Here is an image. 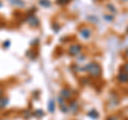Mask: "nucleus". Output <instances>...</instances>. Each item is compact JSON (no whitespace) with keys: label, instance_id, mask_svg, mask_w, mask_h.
<instances>
[{"label":"nucleus","instance_id":"nucleus-1","mask_svg":"<svg viewBox=\"0 0 128 120\" xmlns=\"http://www.w3.org/2000/svg\"><path fill=\"white\" fill-rule=\"evenodd\" d=\"M88 71L90 72V74L94 75V77H97V75L100 74V67H99L97 64L95 63H91L88 65Z\"/></svg>","mask_w":128,"mask_h":120},{"label":"nucleus","instance_id":"nucleus-2","mask_svg":"<svg viewBox=\"0 0 128 120\" xmlns=\"http://www.w3.org/2000/svg\"><path fill=\"white\" fill-rule=\"evenodd\" d=\"M80 52H81V47H80L79 45H73L70 49V53L73 54V55H77Z\"/></svg>","mask_w":128,"mask_h":120},{"label":"nucleus","instance_id":"nucleus-3","mask_svg":"<svg viewBox=\"0 0 128 120\" xmlns=\"http://www.w3.org/2000/svg\"><path fill=\"white\" fill-rule=\"evenodd\" d=\"M80 34H81V36L83 38H89L91 36L92 32H91V30L89 29V28H82V29L80 30Z\"/></svg>","mask_w":128,"mask_h":120},{"label":"nucleus","instance_id":"nucleus-4","mask_svg":"<svg viewBox=\"0 0 128 120\" xmlns=\"http://www.w3.org/2000/svg\"><path fill=\"white\" fill-rule=\"evenodd\" d=\"M61 94H62V97H63L64 99H70V98L72 97V91H70V89H68V88L62 89Z\"/></svg>","mask_w":128,"mask_h":120},{"label":"nucleus","instance_id":"nucleus-5","mask_svg":"<svg viewBox=\"0 0 128 120\" xmlns=\"http://www.w3.org/2000/svg\"><path fill=\"white\" fill-rule=\"evenodd\" d=\"M8 103V99L4 98V97H1L0 98V109H2V107H4Z\"/></svg>","mask_w":128,"mask_h":120},{"label":"nucleus","instance_id":"nucleus-6","mask_svg":"<svg viewBox=\"0 0 128 120\" xmlns=\"http://www.w3.org/2000/svg\"><path fill=\"white\" fill-rule=\"evenodd\" d=\"M118 80H120L121 82H127V81H128V75L125 74V73L120 74V75H118Z\"/></svg>","mask_w":128,"mask_h":120},{"label":"nucleus","instance_id":"nucleus-7","mask_svg":"<svg viewBox=\"0 0 128 120\" xmlns=\"http://www.w3.org/2000/svg\"><path fill=\"white\" fill-rule=\"evenodd\" d=\"M49 111L51 113L54 111V101H50V103H49Z\"/></svg>","mask_w":128,"mask_h":120},{"label":"nucleus","instance_id":"nucleus-8","mask_svg":"<svg viewBox=\"0 0 128 120\" xmlns=\"http://www.w3.org/2000/svg\"><path fill=\"white\" fill-rule=\"evenodd\" d=\"M124 68H125V69H124V70H125V71H126V72H128V63L126 64V65H125V66H124Z\"/></svg>","mask_w":128,"mask_h":120},{"label":"nucleus","instance_id":"nucleus-9","mask_svg":"<svg viewBox=\"0 0 128 120\" xmlns=\"http://www.w3.org/2000/svg\"><path fill=\"white\" fill-rule=\"evenodd\" d=\"M107 120H116V118H115V117H109Z\"/></svg>","mask_w":128,"mask_h":120},{"label":"nucleus","instance_id":"nucleus-10","mask_svg":"<svg viewBox=\"0 0 128 120\" xmlns=\"http://www.w3.org/2000/svg\"><path fill=\"white\" fill-rule=\"evenodd\" d=\"M2 93H3V91H2V88H1V87H0V98L2 97Z\"/></svg>","mask_w":128,"mask_h":120},{"label":"nucleus","instance_id":"nucleus-11","mask_svg":"<svg viewBox=\"0 0 128 120\" xmlns=\"http://www.w3.org/2000/svg\"><path fill=\"white\" fill-rule=\"evenodd\" d=\"M0 6H1V3H0Z\"/></svg>","mask_w":128,"mask_h":120},{"label":"nucleus","instance_id":"nucleus-12","mask_svg":"<svg viewBox=\"0 0 128 120\" xmlns=\"http://www.w3.org/2000/svg\"><path fill=\"white\" fill-rule=\"evenodd\" d=\"M0 23H1V21H0Z\"/></svg>","mask_w":128,"mask_h":120}]
</instances>
